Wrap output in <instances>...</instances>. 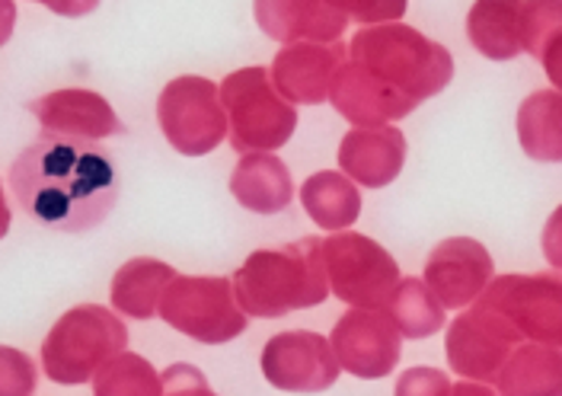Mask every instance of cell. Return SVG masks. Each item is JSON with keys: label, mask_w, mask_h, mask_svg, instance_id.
Here are the masks:
<instances>
[{"label": "cell", "mask_w": 562, "mask_h": 396, "mask_svg": "<svg viewBox=\"0 0 562 396\" xmlns=\"http://www.w3.org/2000/svg\"><path fill=\"white\" fill-rule=\"evenodd\" d=\"M7 189L35 227L87 234L112 215L119 173L105 147L42 135L10 163Z\"/></svg>", "instance_id": "cell-1"}, {"label": "cell", "mask_w": 562, "mask_h": 396, "mask_svg": "<svg viewBox=\"0 0 562 396\" xmlns=\"http://www.w3.org/2000/svg\"><path fill=\"white\" fill-rule=\"evenodd\" d=\"M231 282L246 317L276 320L291 310L319 307L329 297L323 240L304 237L281 250L249 252Z\"/></svg>", "instance_id": "cell-2"}, {"label": "cell", "mask_w": 562, "mask_h": 396, "mask_svg": "<svg viewBox=\"0 0 562 396\" xmlns=\"http://www.w3.org/2000/svg\"><path fill=\"white\" fill-rule=\"evenodd\" d=\"M349 58L416 106L441 93L454 77L448 48L406 23L358 30L349 42Z\"/></svg>", "instance_id": "cell-3"}, {"label": "cell", "mask_w": 562, "mask_h": 396, "mask_svg": "<svg viewBox=\"0 0 562 396\" xmlns=\"http://www.w3.org/2000/svg\"><path fill=\"white\" fill-rule=\"evenodd\" d=\"M128 346L125 324L100 304H80L52 326L42 342V367L52 384L80 387L93 381L105 364Z\"/></svg>", "instance_id": "cell-4"}, {"label": "cell", "mask_w": 562, "mask_h": 396, "mask_svg": "<svg viewBox=\"0 0 562 396\" xmlns=\"http://www.w3.org/2000/svg\"><path fill=\"white\" fill-rule=\"evenodd\" d=\"M221 103L231 122V147L237 154H272L291 142L297 109L272 83L269 68H240L221 80Z\"/></svg>", "instance_id": "cell-5"}, {"label": "cell", "mask_w": 562, "mask_h": 396, "mask_svg": "<svg viewBox=\"0 0 562 396\" xmlns=\"http://www.w3.org/2000/svg\"><path fill=\"white\" fill-rule=\"evenodd\" d=\"M160 320L205 346H224L244 336L249 326V317L237 304L234 282L221 275H176L164 294Z\"/></svg>", "instance_id": "cell-6"}, {"label": "cell", "mask_w": 562, "mask_h": 396, "mask_svg": "<svg viewBox=\"0 0 562 396\" xmlns=\"http://www.w3.org/2000/svg\"><path fill=\"white\" fill-rule=\"evenodd\" d=\"M157 122L164 128V138L182 157H205L231 132L221 87L199 73L176 77L164 87L157 100Z\"/></svg>", "instance_id": "cell-7"}, {"label": "cell", "mask_w": 562, "mask_h": 396, "mask_svg": "<svg viewBox=\"0 0 562 396\" xmlns=\"http://www.w3.org/2000/svg\"><path fill=\"white\" fill-rule=\"evenodd\" d=\"M323 262L329 291L355 310H378L403 282L400 265L390 252L364 234H333L323 240Z\"/></svg>", "instance_id": "cell-8"}, {"label": "cell", "mask_w": 562, "mask_h": 396, "mask_svg": "<svg viewBox=\"0 0 562 396\" xmlns=\"http://www.w3.org/2000/svg\"><path fill=\"white\" fill-rule=\"evenodd\" d=\"M476 304L498 310L521 339L562 349V275H502Z\"/></svg>", "instance_id": "cell-9"}, {"label": "cell", "mask_w": 562, "mask_h": 396, "mask_svg": "<svg viewBox=\"0 0 562 396\" xmlns=\"http://www.w3.org/2000/svg\"><path fill=\"white\" fill-rule=\"evenodd\" d=\"M521 332L508 324L498 310L492 307H470L448 326V364L460 377L476 381V384H492L498 381L505 361L518 349Z\"/></svg>", "instance_id": "cell-10"}, {"label": "cell", "mask_w": 562, "mask_h": 396, "mask_svg": "<svg viewBox=\"0 0 562 396\" xmlns=\"http://www.w3.org/2000/svg\"><path fill=\"white\" fill-rule=\"evenodd\" d=\"M262 374L276 391L288 394H323L339 381L342 364L333 342L311 329L279 332L262 349Z\"/></svg>", "instance_id": "cell-11"}, {"label": "cell", "mask_w": 562, "mask_h": 396, "mask_svg": "<svg viewBox=\"0 0 562 396\" xmlns=\"http://www.w3.org/2000/svg\"><path fill=\"white\" fill-rule=\"evenodd\" d=\"M26 109L35 115V122L42 125V135L52 138H74V142H105V138H119L125 135V122L115 115V109L109 106L103 93L93 90H52L45 97H38Z\"/></svg>", "instance_id": "cell-12"}, {"label": "cell", "mask_w": 562, "mask_h": 396, "mask_svg": "<svg viewBox=\"0 0 562 396\" xmlns=\"http://www.w3.org/2000/svg\"><path fill=\"white\" fill-rule=\"evenodd\" d=\"M400 329L384 317V310H355L339 317L333 326V352L361 381L386 377L400 364Z\"/></svg>", "instance_id": "cell-13"}, {"label": "cell", "mask_w": 562, "mask_h": 396, "mask_svg": "<svg viewBox=\"0 0 562 396\" xmlns=\"http://www.w3.org/2000/svg\"><path fill=\"white\" fill-rule=\"evenodd\" d=\"M495 279L490 250L480 240L451 237L438 244L425 262V285L441 301V307H470L480 301Z\"/></svg>", "instance_id": "cell-14"}, {"label": "cell", "mask_w": 562, "mask_h": 396, "mask_svg": "<svg viewBox=\"0 0 562 396\" xmlns=\"http://www.w3.org/2000/svg\"><path fill=\"white\" fill-rule=\"evenodd\" d=\"M256 23L269 38L288 45H336L349 30V13L326 0H256Z\"/></svg>", "instance_id": "cell-15"}, {"label": "cell", "mask_w": 562, "mask_h": 396, "mask_svg": "<svg viewBox=\"0 0 562 396\" xmlns=\"http://www.w3.org/2000/svg\"><path fill=\"white\" fill-rule=\"evenodd\" d=\"M346 45H288L272 61V83L291 106H319L329 100L336 71L346 65Z\"/></svg>", "instance_id": "cell-16"}, {"label": "cell", "mask_w": 562, "mask_h": 396, "mask_svg": "<svg viewBox=\"0 0 562 396\" xmlns=\"http://www.w3.org/2000/svg\"><path fill=\"white\" fill-rule=\"evenodd\" d=\"M329 103L342 118H349L355 128H384L416 109L413 100L390 90L386 83H381L371 71H364L361 65H355L351 58L336 71Z\"/></svg>", "instance_id": "cell-17"}, {"label": "cell", "mask_w": 562, "mask_h": 396, "mask_svg": "<svg viewBox=\"0 0 562 396\" xmlns=\"http://www.w3.org/2000/svg\"><path fill=\"white\" fill-rule=\"evenodd\" d=\"M406 163V138L400 128H351L339 145V167L355 185L384 189Z\"/></svg>", "instance_id": "cell-18"}, {"label": "cell", "mask_w": 562, "mask_h": 396, "mask_svg": "<svg viewBox=\"0 0 562 396\" xmlns=\"http://www.w3.org/2000/svg\"><path fill=\"white\" fill-rule=\"evenodd\" d=\"M231 195L256 215H279L294 199V180L276 154H249L231 173Z\"/></svg>", "instance_id": "cell-19"}, {"label": "cell", "mask_w": 562, "mask_h": 396, "mask_svg": "<svg viewBox=\"0 0 562 396\" xmlns=\"http://www.w3.org/2000/svg\"><path fill=\"white\" fill-rule=\"evenodd\" d=\"M176 282V269L160 259H128L112 279V307L132 320L160 317L164 294Z\"/></svg>", "instance_id": "cell-20"}, {"label": "cell", "mask_w": 562, "mask_h": 396, "mask_svg": "<svg viewBox=\"0 0 562 396\" xmlns=\"http://www.w3.org/2000/svg\"><path fill=\"white\" fill-rule=\"evenodd\" d=\"M495 384L498 396H562V349L518 346Z\"/></svg>", "instance_id": "cell-21"}, {"label": "cell", "mask_w": 562, "mask_h": 396, "mask_svg": "<svg viewBox=\"0 0 562 396\" xmlns=\"http://www.w3.org/2000/svg\"><path fill=\"white\" fill-rule=\"evenodd\" d=\"M467 36L480 55L492 61H512L521 48V3L515 0H480L467 16Z\"/></svg>", "instance_id": "cell-22"}, {"label": "cell", "mask_w": 562, "mask_h": 396, "mask_svg": "<svg viewBox=\"0 0 562 396\" xmlns=\"http://www.w3.org/2000/svg\"><path fill=\"white\" fill-rule=\"evenodd\" d=\"M301 205L323 230H349L361 215V192L346 173L323 170L301 185Z\"/></svg>", "instance_id": "cell-23"}, {"label": "cell", "mask_w": 562, "mask_h": 396, "mask_svg": "<svg viewBox=\"0 0 562 396\" xmlns=\"http://www.w3.org/2000/svg\"><path fill=\"white\" fill-rule=\"evenodd\" d=\"M518 138L527 157L562 163V93L537 90L518 109Z\"/></svg>", "instance_id": "cell-24"}, {"label": "cell", "mask_w": 562, "mask_h": 396, "mask_svg": "<svg viewBox=\"0 0 562 396\" xmlns=\"http://www.w3.org/2000/svg\"><path fill=\"white\" fill-rule=\"evenodd\" d=\"M381 310L406 339H428L445 326V307L425 285V279H403Z\"/></svg>", "instance_id": "cell-25"}, {"label": "cell", "mask_w": 562, "mask_h": 396, "mask_svg": "<svg viewBox=\"0 0 562 396\" xmlns=\"http://www.w3.org/2000/svg\"><path fill=\"white\" fill-rule=\"evenodd\" d=\"M93 396H164V371L138 352H122L93 377Z\"/></svg>", "instance_id": "cell-26"}, {"label": "cell", "mask_w": 562, "mask_h": 396, "mask_svg": "<svg viewBox=\"0 0 562 396\" xmlns=\"http://www.w3.org/2000/svg\"><path fill=\"white\" fill-rule=\"evenodd\" d=\"M562 30V0H533L521 3V48L527 55H540L543 42Z\"/></svg>", "instance_id": "cell-27"}, {"label": "cell", "mask_w": 562, "mask_h": 396, "mask_svg": "<svg viewBox=\"0 0 562 396\" xmlns=\"http://www.w3.org/2000/svg\"><path fill=\"white\" fill-rule=\"evenodd\" d=\"M35 364L20 349H0V396H33Z\"/></svg>", "instance_id": "cell-28"}, {"label": "cell", "mask_w": 562, "mask_h": 396, "mask_svg": "<svg viewBox=\"0 0 562 396\" xmlns=\"http://www.w3.org/2000/svg\"><path fill=\"white\" fill-rule=\"evenodd\" d=\"M451 381L438 367H409L396 381V396H451Z\"/></svg>", "instance_id": "cell-29"}, {"label": "cell", "mask_w": 562, "mask_h": 396, "mask_svg": "<svg viewBox=\"0 0 562 396\" xmlns=\"http://www.w3.org/2000/svg\"><path fill=\"white\" fill-rule=\"evenodd\" d=\"M164 396H217L195 364H170L164 371Z\"/></svg>", "instance_id": "cell-30"}, {"label": "cell", "mask_w": 562, "mask_h": 396, "mask_svg": "<svg viewBox=\"0 0 562 396\" xmlns=\"http://www.w3.org/2000/svg\"><path fill=\"white\" fill-rule=\"evenodd\" d=\"M540 65H543V71L547 77L553 80V87H557V93H562V30H557L553 36L543 42V48H540Z\"/></svg>", "instance_id": "cell-31"}, {"label": "cell", "mask_w": 562, "mask_h": 396, "mask_svg": "<svg viewBox=\"0 0 562 396\" xmlns=\"http://www.w3.org/2000/svg\"><path fill=\"white\" fill-rule=\"evenodd\" d=\"M540 244H543V256L550 259V265L562 272V205L550 215V220H547L543 240H540Z\"/></svg>", "instance_id": "cell-32"}, {"label": "cell", "mask_w": 562, "mask_h": 396, "mask_svg": "<svg viewBox=\"0 0 562 396\" xmlns=\"http://www.w3.org/2000/svg\"><path fill=\"white\" fill-rule=\"evenodd\" d=\"M451 396H495V394H492L486 384L470 381V384H454V387H451Z\"/></svg>", "instance_id": "cell-33"}]
</instances>
